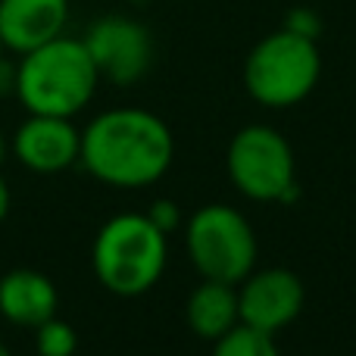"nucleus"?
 I'll use <instances>...</instances> for the list:
<instances>
[{
    "label": "nucleus",
    "instance_id": "17",
    "mask_svg": "<svg viewBox=\"0 0 356 356\" xmlns=\"http://www.w3.org/2000/svg\"><path fill=\"white\" fill-rule=\"evenodd\" d=\"M10 203H13V197H10V184L3 181V175H0V225H3V219L10 216Z\"/></svg>",
    "mask_w": 356,
    "mask_h": 356
},
{
    "label": "nucleus",
    "instance_id": "16",
    "mask_svg": "<svg viewBox=\"0 0 356 356\" xmlns=\"http://www.w3.org/2000/svg\"><path fill=\"white\" fill-rule=\"evenodd\" d=\"M16 72H19L16 63L0 54V97H10V94L16 97Z\"/></svg>",
    "mask_w": 356,
    "mask_h": 356
},
{
    "label": "nucleus",
    "instance_id": "9",
    "mask_svg": "<svg viewBox=\"0 0 356 356\" xmlns=\"http://www.w3.org/2000/svg\"><path fill=\"white\" fill-rule=\"evenodd\" d=\"M303 309V282L291 269H259L238 288L241 322L259 332L275 334L291 325Z\"/></svg>",
    "mask_w": 356,
    "mask_h": 356
},
{
    "label": "nucleus",
    "instance_id": "15",
    "mask_svg": "<svg viewBox=\"0 0 356 356\" xmlns=\"http://www.w3.org/2000/svg\"><path fill=\"white\" fill-rule=\"evenodd\" d=\"M147 219L154 222L163 234H169V232H175V228L181 225V209H178L172 200H154L150 203V209H147Z\"/></svg>",
    "mask_w": 356,
    "mask_h": 356
},
{
    "label": "nucleus",
    "instance_id": "4",
    "mask_svg": "<svg viewBox=\"0 0 356 356\" xmlns=\"http://www.w3.org/2000/svg\"><path fill=\"white\" fill-rule=\"evenodd\" d=\"M322 75V56L316 38L300 31H272L247 54L244 85L263 106H294L313 94Z\"/></svg>",
    "mask_w": 356,
    "mask_h": 356
},
{
    "label": "nucleus",
    "instance_id": "19",
    "mask_svg": "<svg viewBox=\"0 0 356 356\" xmlns=\"http://www.w3.org/2000/svg\"><path fill=\"white\" fill-rule=\"evenodd\" d=\"M0 356H13V353H10V347H6L3 341H0Z\"/></svg>",
    "mask_w": 356,
    "mask_h": 356
},
{
    "label": "nucleus",
    "instance_id": "13",
    "mask_svg": "<svg viewBox=\"0 0 356 356\" xmlns=\"http://www.w3.org/2000/svg\"><path fill=\"white\" fill-rule=\"evenodd\" d=\"M213 356H278V347L269 332L238 322L232 332L213 341Z\"/></svg>",
    "mask_w": 356,
    "mask_h": 356
},
{
    "label": "nucleus",
    "instance_id": "5",
    "mask_svg": "<svg viewBox=\"0 0 356 356\" xmlns=\"http://www.w3.org/2000/svg\"><path fill=\"white\" fill-rule=\"evenodd\" d=\"M191 263L203 278L241 284L257 263V234L253 225L225 203L200 207L184 228Z\"/></svg>",
    "mask_w": 356,
    "mask_h": 356
},
{
    "label": "nucleus",
    "instance_id": "14",
    "mask_svg": "<svg viewBox=\"0 0 356 356\" xmlns=\"http://www.w3.org/2000/svg\"><path fill=\"white\" fill-rule=\"evenodd\" d=\"M79 350V334L69 322L47 319L35 328V353L38 356H72Z\"/></svg>",
    "mask_w": 356,
    "mask_h": 356
},
{
    "label": "nucleus",
    "instance_id": "1",
    "mask_svg": "<svg viewBox=\"0 0 356 356\" xmlns=\"http://www.w3.org/2000/svg\"><path fill=\"white\" fill-rule=\"evenodd\" d=\"M175 141L169 125L141 106H116L81 131L79 163L110 188H147L172 166Z\"/></svg>",
    "mask_w": 356,
    "mask_h": 356
},
{
    "label": "nucleus",
    "instance_id": "20",
    "mask_svg": "<svg viewBox=\"0 0 356 356\" xmlns=\"http://www.w3.org/2000/svg\"><path fill=\"white\" fill-rule=\"evenodd\" d=\"M0 54H6V50H3V41H0Z\"/></svg>",
    "mask_w": 356,
    "mask_h": 356
},
{
    "label": "nucleus",
    "instance_id": "18",
    "mask_svg": "<svg viewBox=\"0 0 356 356\" xmlns=\"http://www.w3.org/2000/svg\"><path fill=\"white\" fill-rule=\"evenodd\" d=\"M6 154H10V138H6V135H3V129H0V166H3Z\"/></svg>",
    "mask_w": 356,
    "mask_h": 356
},
{
    "label": "nucleus",
    "instance_id": "8",
    "mask_svg": "<svg viewBox=\"0 0 356 356\" xmlns=\"http://www.w3.org/2000/svg\"><path fill=\"white\" fill-rule=\"evenodd\" d=\"M10 154L29 172L56 175L66 172L81 156V131L66 116H38L29 113L10 138Z\"/></svg>",
    "mask_w": 356,
    "mask_h": 356
},
{
    "label": "nucleus",
    "instance_id": "2",
    "mask_svg": "<svg viewBox=\"0 0 356 356\" xmlns=\"http://www.w3.org/2000/svg\"><path fill=\"white\" fill-rule=\"evenodd\" d=\"M16 97L38 116L72 119L94 100L100 72L81 38L60 35L19 56Z\"/></svg>",
    "mask_w": 356,
    "mask_h": 356
},
{
    "label": "nucleus",
    "instance_id": "11",
    "mask_svg": "<svg viewBox=\"0 0 356 356\" xmlns=\"http://www.w3.org/2000/svg\"><path fill=\"white\" fill-rule=\"evenodd\" d=\"M60 307L56 284L38 269H10L0 278V319L19 328H38Z\"/></svg>",
    "mask_w": 356,
    "mask_h": 356
},
{
    "label": "nucleus",
    "instance_id": "6",
    "mask_svg": "<svg viewBox=\"0 0 356 356\" xmlns=\"http://www.w3.org/2000/svg\"><path fill=\"white\" fill-rule=\"evenodd\" d=\"M228 175L250 200H288L294 194V150L282 131L247 125L228 144Z\"/></svg>",
    "mask_w": 356,
    "mask_h": 356
},
{
    "label": "nucleus",
    "instance_id": "12",
    "mask_svg": "<svg viewBox=\"0 0 356 356\" xmlns=\"http://www.w3.org/2000/svg\"><path fill=\"white\" fill-rule=\"evenodd\" d=\"M184 319H188L191 332L203 341H216L225 332H232L241 322L238 313V288L225 282H213L203 278V284H197L194 294L188 297L184 307Z\"/></svg>",
    "mask_w": 356,
    "mask_h": 356
},
{
    "label": "nucleus",
    "instance_id": "10",
    "mask_svg": "<svg viewBox=\"0 0 356 356\" xmlns=\"http://www.w3.org/2000/svg\"><path fill=\"white\" fill-rule=\"evenodd\" d=\"M66 22L69 0H0V41L16 56L66 35Z\"/></svg>",
    "mask_w": 356,
    "mask_h": 356
},
{
    "label": "nucleus",
    "instance_id": "3",
    "mask_svg": "<svg viewBox=\"0 0 356 356\" xmlns=\"http://www.w3.org/2000/svg\"><path fill=\"white\" fill-rule=\"evenodd\" d=\"M169 234H163L147 213H119L100 225L94 238V275L110 294L141 297L166 272Z\"/></svg>",
    "mask_w": 356,
    "mask_h": 356
},
{
    "label": "nucleus",
    "instance_id": "7",
    "mask_svg": "<svg viewBox=\"0 0 356 356\" xmlns=\"http://www.w3.org/2000/svg\"><path fill=\"white\" fill-rule=\"evenodd\" d=\"M100 79L113 85H135L154 60V41L141 22L129 16H104L81 38Z\"/></svg>",
    "mask_w": 356,
    "mask_h": 356
}]
</instances>
